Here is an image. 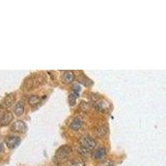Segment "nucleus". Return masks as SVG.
Here are the masks:
<instances>
[{"label": "nucleus", "mask_w": 166, "mask_h": 166, "mask_svg": "<svg viewBox=\"0 0 166 166\" xmlns=\"http://www.w3.org/2000/svg\"><path fill=\"white\" fill-rule=\"evenodd\" d=\"M71 148L68 145H63L62 147H60L56 152L55 158L57 161H62L66 160L69 154H71Z\"/></svg>", "instance_id": "f257e3e1"}, {"label": "nucleus", "mask_w": 166, "mask_h": 166, "mask_svg": "<svg viewBox=\"0 0 166 166\" xmlns=\"http://www.w3.org/2000/svg\"><path fill=\"white\" fill-rule=\"evenodd\" d=\"M96 145V141L94 139L91 138V137L85 136L82 137L81 139H80V146L79 147H81L83 149H86L87 150H90L92 151V150Z\"/></svg>", "instance_id": "f03ea898"}, {"label": "nucleus", "mask_w": 166, "mask_h": 166, "mask_svg": "<svg viewBox=\"0 0 166 166\" xmlns=\"http://www.w3.org/2000/svg\"><path fill=\"white\" fill-rule=\"evenodd\" d=\"M20 141H21L20 138L18 136H15V135H11V136L8 137L6 139V140H5L7 146H8L9 149H11V150L16 148V147L20 144Z\"/></svg>", "instance_id": "7ed1b4c3"}, {"label": "nucleus", "mask_w": 166, "mask_h": 166, "mask_svg": "<svg viewBox=\"0 0 166 166\" xmlns=\"http://www.w3.org/2000/svg\"><path fill=\"white\" fill-rule=\"evenodd\" d=\"M12 130L15 132L18 133H24L27 131V125L23 121H17L12 125Z\"/></svg>", "instance_id": "20e7f679"}, {"label": "nucleus", "mask_w": 166, "mask_h": 166, "mask_svg": "<svg viewBox=\"0 0 166 166\" xmlns=\"http://www.w3.org/2000/svg\"><path fill=\"white\" fill-rule=\"evenodd\" d=\"M15 101V95L14 94H9V95L6 96L5 98L3 99V102H2V106L4 108L9 107L10 106H12L13 103Z\"/></svg>", "instance_id": "39448f33"}, {"label": "nucleus", "mask_w": 166, "mask_h": 166, "mask_svg": "<svg viewBox=\"0 0 166 166\" xmlns=\"http://www.w3.org/2000/svg\"><path fill=\"white\" fill-rule=\"evenodd\" d=\"M13 120V114L9 111H7L3 115L2 118L0 120V123L2 125H5L12 121Z\"/></svg>", "instance_id": "423d86ee"}, {"label": "nucleus", "mask_w": 166, "mask_h": 166, "mask_svg": "<svg viewBox=\"0 0 166 166\" xmlns=\"http://www.w3.org/2000/svg\"><path fill=\"white\" fill-rule=\"evenodd\" d=\"M106 149L103 147H100V148L96 149L95 152L93 153V157L96 160H101L106 156Z\"/></svg>", "instance_id": "0eeeda50"}, {"label": "nucleus", "mask_w": 166, "mask_h": 166, "mask_svg": "<svg viewBox=\"0 0 166 166\" xmlns=\"http://www.w3.org/2000/svg\"><path fill=\"white\" fill-rule=\"evenodd\" d=\"M24 112V105L23 102L18 101V103H16L14 106V113L16 116H22Z\"/></svg>", "instance_id": "6e6552de"}, {"label": "nucleus", "mask_w": 166, "mask_h": 166, "mask_svg": "<svg viewBox=\"0 0 166 166\" xmlns=\"http://www.w3.org/2000/svg\"><path fill=\"white\" fill-rule=\"evenodd\" d=\"M62 80L65 83H70L74 80V74L71 71H67L62 76Z\"/></svg>", "instance_id": "1a4fd4ad"}, {"label": "nucleus", "mask_w": 166, "mask_h": 166, "mask_svg": "<svg viewBox=\"0 0 166 166\" xmlns=\"http://www.w3.org/2000/svg\"><path fill=\"white\" fill-rule=\"evenodd\" d=\"M81 125H82V121H81V120L79 118H75L71 123L70 124V127L72 129V130H74V131H78L81 127Z\"/></svg>", "instance_id": "9d476101"}, {"label": "nucleus", "mask_w": 166, "mask_h": 166, "mask_svg": "<svg viewBox=\"0 0 166 166\" xmlns=\"http://www.w3.org/2000/svg\"><path fill=\"white\" fill-rule=\"evenodd\" d=\"M41 97H39L38 96H31L29 98H28V102L31 106H35L38 104L40 103L41 101Z\"/></svg>", "instance_id": "9b49d317"}, {"label": "nucleus", "mask_w": 166, "mask_h": 166, "mask_svg": "<svg viewBox=\"0 0 166 166\" xmlns=\"http://www.w3.org/2000/svg\"><path fill=\"white\" fill-rule=\"evenodd\" d=\"M77 95H76L75 93H71L68 96V101L71 106H74L76 104V101H77Z\"/></svg>", "instance_id": "f8f14e48"}, {"label": "nucleus", "mask_w": 166, "mask_h": 166, "mask_svg": "<svg viewBox=\"0 0 166 166\" xmlns=\"http://www.w3.org/2000/svg\"><path fill=\"white\" fill-rule=\"evenodd\" d=\"M96 166H114V163L111 160H104L98 163Z\"/></svg>", "instance_id": "ddd939ff"}, {"label": "nucleus", "mask_w": 166, "mask_h": 166, "mask_svg": "<svg viewBox=\"0 0 166 166\" xmlns=\"http://www.w3.org/2000/svg\"><path fill=\"white\" fill-rule=\"evenodd\" d=\"M70 166H85V164H84V163H83L82 161H80V160H78V161L73 162V163L71 164Z\"/></svg>", "instance_id": "4468645a"}, {"label": "nucleus", "mask_w": 166, "mask_h": 166, "mask_svg": "<svg viewBox=\"0 0 166 166\" xmlns=\"http://www.w3.org/2000/svg\"><path fill=\"white\" fill-rule=\"evenodd\" d=\"M73 91H74V93L76 95H78V93L81 91V86L79 85H75L73 86Z\"/></svg>", "instance_id": "2eb2a0df"}, {"label": "nucleus", "mask_w": 166, "mask_h": 166, "mask_svg": "<svg viewBox=\"0 0 166 166\" xmlns=\"http://www.w3.org/2000/svg\"><path fill=\"white\" fill-rule=\"evenodd\" d=\"M3 145H2V144H0V152H2V151H3Z\"/></svg>", "instance_id": "dca6fc26"}]
</instances>
